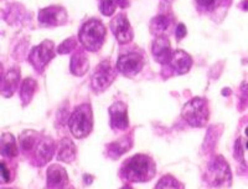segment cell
<instances>
[{
  "mask_svg": "<svg viewBox=\"0 0 248 189\" xmlns=\"http://www.w3.org/2000/svg\"><path fill=\"white\" fill-rule=\"evenodd\" d=\"M170 24H171V17L169 15H158L152 20V29H154L156 34H161L168 30Z\"/></svg>",
  "mask_w": 248,
  "mask_h": 189,
  "instance_id": "603a6c76",
  "label": "cell"
},
{
  "mask_svg": "<svg viewBox=\"0 0 248 189\" xmlns=\"http://www.w3.org/2000/svg\"><path fill=\"white\" fill-rule=\"evenodd\" d=\"M68 127L71 133L78 139L85 138L92 132L93 115L90 103L79 104L78 107L75 108L68 120Z\"/></svg>",
  "mask_w": 248,
  "mask_h": 189,
  "instance_id": "3957f363",
  "label": "cell"
},
{
  "mask_svg": "<svg viewBox=\"0 0 248 189\" xmlns=\"http://www.w3.org/2000/svg\"><path fill=\"white\" fill-rule=\"evenodd\" d=\"M206 182L215 188H229L232 184V174L230 166L222 155H217L216 158L209 164L206 172Z\"/></svg>",
  "mask_w": 248,
  "mask_h": 189,
  "instance_id": "277c9868",
  "label": "cell"
},
{
  "mask_svg": "<svg viewBox=\"0 0 248 189\" xmlns=\"http://www.w3.org/2000/svg\"><path fill=\"white\" fill-rule=\"evenodd\" d=\"M118 5L117 0H101V5H99V10L106 17H112L116 12V8Z\"/></svg>",
  "mask_w": 248,
  "mask_h": 189,
  "instance_id": "d4e9b609",
  "label": "cell"
},
{
  "mask_svg": "<svg viewBox=\"0 0 248 189\" xmlns=\"http://www.w3.org/2000/svg\"><path fill=\"white\" fill-rule=\"evenodd\" d=\"M76 158V146L70 138H62L59 143L57 159L65 163H72Z\"/></svg>",
  "mask_w": 248,
  "mask_h": 189,
  "instance_id": "e0dca14e",
  "label": "cell"
},
{
  "mask_svg": "<svg viewBox=\"0 0 248 189\" xmlns=\"http://www.w3.org/2000/svg\"><path fill=\"white\" fill-rule=\"evenodd\" d=\"M152 52L155 61L161 64V65H165V64L171 61L172 51L169 39L164 35H159L153 43Z\"/></svg>",
  "mask_w": 248,
  "mask_h": 189,
  "instance_id": "7c38bea8",
  "label": "cell"
},
{
  "mask_svg": "<svg viewBox=\"0 0 248 189\" xmlns=\"http://www.w3.org/2000/svg\"><path fill=\"white\" fill-rule=\"evenodd\" d=\"M70 189H74V188H70Z\"/></svg>",
  "mask_w": 248,
  "mask_h": 189,
  "instance_id": "74e56055",
  "label": "cell"
},
{
  "mask_svg": "<svg viewBox=\"0 0 248 189\" xmlns=\"http://www.w3.org/2000/svg\"><path fill=\"white\" fill-rule=\"evenodd\" d=\"M234 158L237 162H240L241 164H245V153H243V146H242V139L237 138L234 142Z\"/></svg>",
  "mask_w": 248,
  "mask_h": 189,
  "instance_id": "4316f807",
  "label": "cell"
},
{
  "mask_svg": "<svg viewBox=\"0 0 248 189\" xmlns=\"http://www.w3.org/2000/svg\"><path fill=\"white\" fill-rule=\"evenodd\" d=\"M36 91V81L31 77H28L21 84V91H20V96H21V101L23 103L29 104L34 97V93Z\"/></svg>",
  "mask_w": 248,
  "mask_h": 189,
  "instance_id": "7402d4cb",
  "label": "cell"
},
{
  "mask_svg": "<svg viewBox=\"0 0 248 189\" xmlns=\"http://www.w3.org/2000/svg\"><path fill=\"white\" fill-rule=\"evenodd\" d=\"M247 150H248V142H247Z\"/></svg>",
  "mask_w": 248,
  "mask_h": 189,
  "instance_id": "8d00e7d4",
  "label": "cell"
},
{
  "mask_svg": "<svg viewBox=\"0 0 248 189\" xmlns=\"http://www.w3.org/2000/svg\"><path fill=\"white\" fill-rule=\"evenodd\" d=\"M122 189H133V188H132V187H129V186H124Z\"/></svg>",
  "mask_w": 248,
  "mask_h": 189,
  "instance_id": "836d02e7",
  "label": "cell"
},
{
  "mask_svg": "<svg viewBox=\"0 0 248 189\" xmlns=\"http://www.w3.org/2000/svg\"><path fill=\"white\" fill-rule=\"evenodd\" d=\"M55 57V45L51 40H45L35 46L29 55V61L37 71H43L48 62Z\"/></svg>",
  "mask_w": 248,
  "mask_h": 189,
  "instance_id": "52a82bcc",
  "label": "cell"
},
{
  "mask_svg": "<svg viewBox=\"0 0 248 189\" xmlns=\"http://www.w3.org/2000/svg\"><path fill=\"white\" fill-rule=\"evenodd\" d=\"M1 155H5L9 158L16 157L17 155V146L14 136L12 133H3L1 136V146H0Z\"/></svg>",
  "mask_w": 248,
  "mask_h": 189,
  "instance_id": "44dd1931",
  "label": "cell"
},
{
  "mask_svg": "<svg viewBox=\"0 0 248 189\" xmlns=\"http://www.w3.org/2000/svg\"><path fill=\"white\" fill-rule=\"evenodd\" d=\"M110 29L116 39L118 40V43L121 44L129 43L134 36L129 20L124 14H118L114 17V19L110 21Z\"/></svg>",
  "mask_w": 248,
  "mask_h": 189,
  "instance_id": "9c48e42d",
  "label": "cell"
},
{
  "mask_svg": "<svg viewBox=\"0 0 248 189\" xmlns=\"http://www.w3.org/2000/svg\"><path fill=\"white\" fill-rule=\"evenodd\" d=\"M130 148H132V139L129 137H124V138L118 139V141L112 142L108 146L107 153L112 159H118L124 153L128 152Z\"/></svg>",
  "mask_w": 248,
  "mask_h": 189,
  "instance_id": "d6986e66",
  "label": "cell"
},
{
  "mask_svg": "<svg viewBox=\"0 0 248 189\" xmlns=\"http://www.w3.org/2000/svg\"><path fill=\"white\" fill-rule=\"evenodd\" d=\"M196 1L205 10H212V9L216 8L220 0H196Z\"/></svg>",
  "mask_w": 248,
  "mask_h": 189,
  "instance_id": "83f0119b",
  "label": "cell"
},
{
  "mask_svg": "<svg viewBox=\"0 0 248 189\" xmlns=\"http://www.w3.org/2000/svg\"><path fill=\"white\" fill-rule=\"evenodd\" d=\"M39 141H40L39 133L35 132V131L28 130L20 135V137H19L20 148H21L24 152H30V151H34L35 148H36Z\"/></svg>",
  "mask_w": 248,
  "mask_h": 189,
  "instance_id": "ffe728a7",
  "label": "cell"
},
{
  "mask_svg": "<svg viewBox=\"0 0 248 189\" xmlns=\"http://www.w3.org/2000/svg\"><path fill=\"white\" fill-rule=\"evenodd\" d=\"M229 93H230L229 88H225V90L222 91V95H223V96H229Z\"/></svg>",
  "mask_w": 248,
  "mask_h": 189,
  "instance_id": "d6a6232c",
  "label": "cell"
},
{
  "mask_svg": "<svg viewBox=\"0 0 248 189\" xmlns=\"http://www.w3.org/2000/svg\"><path fill=\"white\" fill-rule=\"evenodd\" d=\"M110 126L114 130H127L129 126L127 106L123 102H116L109 107Z\"/></svg>",
  "mask_w": 248,
  "mask_h": 189,
  "instance_id": "4fadbf2b",
  "label": "cell"
},
{
  "mask_svg": "<svg viewBox=\"0 0 248 189\" xmlns=\"http://www.w3.org/2000/svg\"><path fill=\"white\" fill-rule=\"evenodd\" d=\"M245 9H248V1H247V0H245Z\"/></svg>",
  "mask_w": 248,
  "mask_h": 189,
  "instance_id": "e575fe53",
  "label": "cell"
},
{
  "mask_svg": "<svg viewBox=\"0 0 248 189\" xmlns=\"http://www.w3.org/2000/svg\"><path fill=\"white\" fill-rule=\"evenodd\" d=\"M68 183L66 170L60 164H51L46 171V184L48 189H65Z\"/></svg>",
  "mask_w": 248,
  "mask_h": 189,
  "instance_id": "8fae6325",
  "label": "cell"
},
{
  "mask_svg": "<svg viewBox=\"0 0 248 189\" xmlns=\"http://www.w3.org/2000/svg\"><path fill=\"white\" fill-rule=\"evenodd\" d=\"M20 80L19 68H13L1 79V93L4 97H12L16 91Z\"/></svg>",
  "mask_w": 248,
  "mask_h": 189,
  "instance_id": "9a60e30c",
  "label": "cell"
},
{
  "mask_svg": "<svg viewBox=\"0 0 248 189\" xmlns=\"http://www.w3.org/2000/svg\"><path fill=\"white\" fill-rule=\"evenodd\" d=\"M78 39L86 50L96 52L105 43L106 26L97 19L88 20L79 30Z\"/></svg>",
  "mask_w": 248,
  "mask_h": 189,
  "instance_id": "7a4b0ae2",
  "label": "cell"
},
{
  "mask_svg": "<svg viewBox=\"0 0 248 189\" xmlns=\"http://www.w3.org/2000/svg\"><path fill=\"white\" fill-rule=\"evenodd\" d=\"M117 3H118V5H121L122 8H124V6L128 5V0H117Z\"/></svg>",
  "mask_w": 248,
  "mask_h": 189,
  "instance_id": "1f68e13d",
  "label": "cell"
},
{
  "mask_svg": "<svg viewBox=\"0 0 248 189\" xmlns=\"http://www.w3.org/2000/svg\"><path fill=\"white\" fill-rule=\"evenodd\" d=\"M55 155V143L54 141L48 137L40 138L36 148H35V157L36 161L39 162V166L47 163L52 159Z\"/></svg>",
  "mask_w": 248,
  "mask_h": 189,
  "instance_id": "5bb4252c",
  "label": "cell"
},
{
  "mask_svg": "<svg viewBox=\"0 0 248 189\" xmlns=\"http://www.w3.org/2000/svg\"><path fill=\"white\" fill-rule=\"evenodd\" d=\"M0 168H1V179H3L4 182H10V172H9L8 167H6V164L4 163V162H1V164H0Z\"/></svg>",
  "mask_w": 248,
  "mask_h": 189,
  "instance_id": "f1b7e54d",
  "label": "cell"
},
{
  "mask_svg": "<svg viewBox=\"0 0 248 189\" xmlns=\"http://www.w3.org/2000/svg\"><path fill=\"white\" fill-rule=\"evenodd\" d=\"M169 1H170V0H169Z\"/></svg>",
  "mask_w": 248,
  "mask_h": 189,
  "instance_id": "f35d334b",
  "label": "cell"
},
{
  "mask_svg": "<svg viewBox=\"0 0 248 189\" xmlns=\"http://www.w3.org/2000/svg\"><path fill=\"white\" fill-rule=\"evenodd\" d=\"M83 181H85L87 184H91V183H92V181H93V178L91 177L90 174H85V175H83Z\"/></svg>",
  "mask_w": 248,
  "mask_h": 189,
  "instance_id": "4dcf8cb0",
  "label": "cell"
},
{
  "mask_svg": "<svg viewBox=\"0 0 248 189\" xmlns=\"http://www.w3.org/2000/svg\"><path fill=\"white\" fill-rule=\"evenodd\" d=\"M246 136H247V137H248V127L246 128Z\"/></svg>",
  "mask_w": 248,
  "mask_h": 189,
  "instance_id": "d590c367",
  "label": "cell"
},
{
  "mask_svg": "<svg viewBox=\"0 0 248 189\" xmlns=\"http://www.w3.org/2000/svg\"><path fill=\"white\" fill-rule=\"evenodd\" d=\"M186 33H187V30H186V26L184 25V24H179L178 28H176V31H175V34H176V39L181 40L183 37H185Z\"/></svg>",
  "mask_w": 248,
  "mask_h": 189,
  "instance_id": "f546056e",
  "label": "cell"
},
{
  "mask_svg": "<svg viewBox=\"0 0 248 189\" xmlns=\"http://www.w3.org/2000/svg\"><path fill=\"white\" fill-rule=\"evenodd\" d=\"M154 189H179V182L171 175H164Z\"/></svg>",
  "mask_w": 248,
  "mask_h": 189,
  "instance_id": "cb8c5ba5",
  "label": "cell"
},
{
  "mask_svg": "<svg viewBox=\"0 0 248 189\" xmlns=\"http://www.w3.org/2000/svg\"><path fill=\"white\" fill-rule=\"evenodd\" d=\"M116 79V70L113 68L112 62L109 60L102 61L94 70V73L92 75V88L96 92H103L107 90L112 82Z\"/></svg>",
  "mask_w": 248,
  "mask_h": 189,
  "instance_id": "8992f818",
  "label": "cell"
},
{
  "mask_svg": "<svg viewBox=\"0 0 248 189\" xmlns=\"http://www.w3.org/2000/svg\"><path fill=\"white\" fill-rule=\"evenodd\" d=\"M170 64H171L175 72L179 73V75H184V73L189 72L190 69H191L192 59L191 56L184 50H176L172 52V57Z\"/></svg>",
  "mask_w": 248,
  "mask_h": 189,
  "instance_id": "2e32d148",
  "label": "cell"
},
{
  "mask_svg": "<svg viewBox=\"0 0 248 189\" xmlns=\"http://www.w3.org/2000/svg\"><path fill=\"white\" fill-rule=\"evenodd\" d=\"M121 174L130 183L148 182L155 175V163L149 155L139 153L124 162Z\"/></svg>",
  "mask_w": 248,
  "mask_h": 189,
  "instance_id": "6da1fadb",
  "label": "cell"
},
{
  "mask_svg": "<svg viewBox=\"0 0 248 189\" xmlns=\"http://www.w3.org/2000/svg\"><path fill=\"white\" fill-rule=\"evenodd\" d=\"M77 40L76 37H68L67 40H65L61 45L57 48V54H70L71 51H74L75 48H76Z\"/></svg>",
  "mask_w": 248,
  "mask_h": 189,
  "instance_id": "484cf974",
  "label": "cell"
},
{
  "mask_svg": "<svg viewBox=\"0 0 248 189\" xmlns=\"http://www.w3.org/2000/svg\"><path fill=\"white\" fill-rule=\"evenodd\" d=\"M181 116L192 127H203L210 117L207 101L201 97L190 100L183 107Z\"/></svg>",
  "mask_w": 248,
  "mask_h": 189,
  "instance_id": "5b68a950",
  "label": "cell"
},
{
  "mask_svg": "<svg viewBox=\"0 0 248 189\" xmlns=\"http://www.w3.org/2000/svg\"><path fill=\"white\" fill-rule=\"evenodd\" d=\"M88 69H90V61L83 51H77L76 54L72 55L70 65L71 72L76 76H83Z\"/></svg>",
  "mask_w": 248,
  "mask_h": 189,
  "instance_id": "ac0fdd59",
  "label": "cell"
},
{
  "mask_svg": "<svg viewBox=\"0 0 248 189\" xmlns=\"http://www.w3.org/2000/svg\"><path fill=\"white\" fill-rule=\"evenodd\" d=\"M67 19L66 10L62 6L52 5L41 9L39 13V21L45 26H59L65 23Z\"/></svg>",
  "mask_w": 248,
  "mask_h": 189,
  "instance_id": "30bf717a",
  "label": "cell"
},
{
  "mask_svg": "<svg viewBox=\"0 0 248 189\" xmlns=\"http://www.w3.org/2000/svg\"><path fill=\"white\" fill-rule=\"evenodd\" d=\"M144 66V59L140 54L137 52H128L122 55L117 61V69L125 76H134L140 72Z\"/></svg>",
  "mask_w": 248,
  "mask_h": 189,
  "instance_id": "ba28073f",
  "label": "cell"
}]
</instances>
